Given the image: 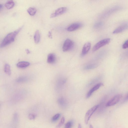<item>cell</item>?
Listing matches in <instances>:
<instances>
[{"label":"cell","instance_id":"19","mask_svg":"<svg viewBox=\"0 0 128 128\" xmlns=\"http://www.w3.org/2000/svg\"><path fill=\"white\" fill-rule=\"evenodd\" d=\"M27 12L31 16H33L35 15L37 10L35 8L30 7L27 10Z\"/></svg>","mask_w":128,"mask_h":128},{"label":"cell","instance_id":"3","mask_svg":"<svg viewBox=\"0 0 128 128\" xmlns=\"http://www.w3.org/2000/svg\"><path fill=\"white\" fill-rule=\"evenodd\" d=\"M110 38H107L99 41L93 47V51H96L100 48L108 44L110 42Z\"/></svg>","mask_w":128,"mask_h":128},{"label":"cell","instance_id":"10","mask_svg":"<svg viewBox=\"0 0 128 128\" xmlns=\"http://www.w3.org/2000/svg\"><path fill=\"white\" fill-rule=\"evenodd\" d=\"M128 28L127 24H123L116 28L113 32V34H115L122 33L127 29Z\"/></svg>","mask_w":128,"mask_h":128},{"label":"cell","instance_id":"30","mask_svg":"<svg viewBox=\"0 0 128 128\" xmlns=\"http://www.w3.org/2000/svg\"><path fill=\"white\" fill-rule=\"evenodd\" d=\"M90 128H93L92 126L91 125H90Z\"/></svg>","mask_w":128,"mask_h":128},{"label":"cell","instance_id":"20","mask_svg":"<svg viewBox=\"0 0 128 128\" xmlns=\"http://www.w3.org/2000/svg\"><path fill=\"white\" fill-rule=\"evenodd\" d=\"M74 124V121L73 120H70L68 122L65 124V128H71Z\"/></svg>","mask_w":128,"mask_h":128},{"label":"cell","instance_id":"11","mask_svg":"<svg viewBox=\"0 0 128 128\" xmlns=\"http://www.w3.org/2000/svg\"><path fill=\"white\" fill-rule=\"evenodd\" d=\"M119 9L120 8L118 7L112 8L104 13L102 16L103 17H106L108 16L113 13L118 11Z\"/></svg>","mask_w":128,"mask_h":128},{"label":"cell","instance_id":"23","mask_svg":"<svg viewBox=\"0 0 128 128\" xmlns=\"http://www.w3.org/2000/svg\"><path fill=\"white\" fill-rule=\"evenodd\" d=\"M103 23L102 22H99L95 23L94 25V27L95 28H100L103 25Z\"/></svg>","mask_w":128,"mask_h":128},{"label":"cell","instance_id":"16","mask_svg":"<svg viewBox=\"0 0 128 128\" xmlns=\"http://www.w3.org/2000/svg\"><path fill=\"white\" fill-rule=\"evenodd\" d=\"M15 5V3L13 0H9L5 3V7L8 9L12 8Z\"/></svg>","mask_w":128,"mask_h":128},{"label":"cell","instance_id":"4","mask_svg":"<svg viewBox=\"0 0 128 128\" xmlns=\"http://www.w3.org/2000/svg\"><path fill=\"white\" fill-rule=\"evenodd\" d=\"M74 46L73 42L71 40L67 39L65 41L63 47L64 52H67L72 49Z\"/></svg>","mask_w":128,"mask_h":128},{"label":"cell","instance_id":"22","mask_svg":"<svg viewBox=\"0 0 128 128\" xmlns=\"http://www.w3.org/2000/svg\"><path fill=\"white\" fill-rule=\"evenodd\" d=\"M27 80V78L26 77H22L18 78L17 80V82L19 83L24 82Z\"/></svg>","mask_w":128,"mask_h":128},{"label":"cell","instance_id":"18","mask_svg":"<svg viewBox=\"0 0 128 128\" xmlns=\"http://www.w3.org/2000/svg\"><path fill=\"white\" fill-rule=\"evenodd\" d=\"M98 65L97 64L94 63L88 64L85 66L84 69L85 70H89L93 69L97 67Z\"/></svg>","mask_w":128,"mask_h":128},{"label":"cell","instance_id":"15","mask_svg":"<svg viewBox=\"0 0 128 128\" xmlns=\"http://www.w3.org/2000/svg\"><path fill=\"white\" fill-rule=\"evenodd\" d=\"M5 72L8 75L10 76L11 74V71L10 65L8 64H5L4 67Z\"/></svg>","mask_w":128,"mask_h":128},{"label":"cell","instance_id":"8","mask_svg":"<svg viewBox=\"0 0 128 128\" xmlns=\"http://www.w3.org/2000/svg\"><path fill=\"white\" fill-rule=\"evenodd\" d=\"M103 84L101 83H100L96 85L94 87L92 88L88 92L86 96L87 98H89L93 93L100 88L103 86Z\"/></svg>","mask_w":128,"mask_h":128},{"label":"cell","instance_id":"26","mask_svg":"<svg viewBox=\"0 0 128 128\" xmlns=\"http://www.w3.org/2000/svg\"><path fill=\"white\" fill-rule=\"evenodd\" d=\"M17 114L16 113L14 115V120L15 122L16 123L18 122V116Z\"/></svg>","mask_w":128,"mask_h":128},{"label":"cell","instance_id":"14","mask_svg":"<svg viewBox=\"0 0 128 128\" xmlns=\"http://www.w3.org/2000/svg\"><path fill=\"white\" fill-rule=\"evenodd\" d=\"M30 63L29 62L22 61L19 62L17 64V67L19 68H26L29 66Z\"/></svg>","mask_w":128,"mask_h":128},{"label":"cell","instance_id":"9","mask_svg":"<svg viewBox=\"0 0 128 128\" xmlns=\"http://www.w3.org/2000/svg\"><path fill=\"white\" fill-rule=\"evenodd\" d=\"M91 47L90 42H88L84 45L82 51L81 56H84L86 55L90 50Z\"/></svg>","mask_w":128,"mask_h":128},{"label":"cell","instance_id":"24","mask_svg":"<svg viewBox=\"0 0 128 128\" xmlns=\"http://www.w3.org/2000/svg\"><path fill=\"white\" fill-rule=\"evenodd\" d=\"M65 121V118L64 117H63L58 124L57 125V128H60L61 127L64 123Z\"/></svg>","mask_w":128,"mask_h":128},{"label":"cell","instance_id":"5","mask_svg":"<svg viewBox=\"0 0 128 128\" xmlns=\"http://www.w3.org/2000/svg\"><path fill=\"white\" fill-rule=\"evenodd\" d=\"M122 97V95L120 94L116 95L113 97L107 103L106 106L109 107L116 105Z\"/></svg>","mask_w":128,"mask_h":128},{"label":"cell","instance_id":"25","mask_svg":"<svg viewBox=\"0 0 128 128\" xmlns=\"http://www.w3.org/2000/svg\"><path fill=\"white\" fill-rule=\"evenodd\" d=\"M36 116L35 115L31 113L28 115V118L30 120H34L36 118Z\"/></svg>","mask_w":128,"mask_h":128},{"label":"cell","instance_id":"28","mask_svg":"<svg viewBox=\"0 0 128 128\" xmlns=\"http://www.w3.org/2000/svg\"><path fill=\"white\" fill-rule=\"evenodd\" d=\"M3 6L1 4H0V10H1L3 8Z\"/></svg>","mask_w":128,"mask_h":128},{"label":"cell","instance_id":"17","mask_svg":"<svg viewBox=\"0 0 128 128\" xmlns=\"http://www.w3.org/2000/svg\"><path fill=\"white\" fill-rule=\"evenodd\" d=\"M40 39V34L39 30H37L35 32L34 36V39L35 43L37 44L39 43Z\"/></svg>","mask_w":128,"mask_h":128},{"label":"cell","instance_id":"29","mask_svg":"<svg viewBox=\"0 0 128 128\" xmlns=\"http://www.w3.org/2000/svg\"><path fill=\"white\" fill-rule=\"evenodd\" d=\"M79 128H81V126L80 124H79L78 125V127Z\"/></svg>","mask_w":128,"mask_h":128},{"label":"cell","instance_id":"12","mask_svg":"<svg viewBox=\"0 0 128 128\" xmlns=\"http://www.w3.org/2000/svg\"><path fill=\"white\" fill-rule=\"evenodd\" d=\"M56 56L53 53L50 54L48 56L47 61L49 64H53L55 61Z\"/></svg>","mask_w":128,"mask_h":128},{"label":"cell","instance_id":"2","mask_svg":"<svg viewBox=\"0 0 128 128\" xmlns=\"http://www.w3.org/2000/svg\"><path fill=\"white\" fill-rule=\"evenodd\" d=\"M99 106V105H96L90 109L86 112L85 117V122L87 124L92 116Z\"/></svg>","mask_w":128,"mask_h":128},{"label":"cell","instance_id":"13","mask_svg":"<svg viewBox=\"0 0 128 128\" xmlns=\"http://www.w3.org/2000/svg\"><path fill=\"white\" fill-rule=\"evenodd\" d=\"M58 102L59 105L63 108H65L67 105V102L66 100L63 97L59 98Z\"/></svg>","mask_w":128,"mask_h":128},{"label":"cell","instance_id":"1","mask_svg":"<svg viewBox=\"0 0 128 128\" xmlns=\"http://www.w3.org/2000/svg\"><path fill=\"white\" fill-rule=\"evenodd\" d=\"M22 28V27H21L15 31L8 34L0 45V48H4L14 42L16 36L20 31Z\"/></svg>","mask_w":128,"mask_h":128},{"label":"cell","instance_id":"7","mask_svg":"<svg viewBox=\"0 0 128 128\" xmlns=\"http://www.w3.org/2000/svg\"><path fill=\"white\" fill-rule=\"evenodd\" d=\"M83 25L80 23H75L71 25L67 28V30L69 32L75 31L82 27Z\"/></svg>","mask_w":128,"mask_h":128},{"label":"cell","instance_id":"21","mask_svg":"<svg viewBox=\"0 0 128 128\" xmlns=\"http://www.w3.org/2000/svg\"><path fill=\"white\" fill-rule=\"evenodd\" d=\"M61 116V114L60 113L56 114L52 118L51 120L53 122H55L59 119Z\"/></svg>","mask_w":128,"mask_h":128},{"label":"cell","instance_id":"6","mask_svg":"<svg viewBox=\"0 0 128 128\" xmlns=\"http://www.w3.org/2000/svg\"><path fill=\"white\" fill-rule=\"evenodd\" d=\"M67 8L63 7L57 9L55 12L51 14L50 16L51 18H54L62 14L67 11Z\"/></svg>","mask_w":128,"mask_h":128},{"label":"cell","instance_id":"27","mask_svg":"<svg viewBox=\"0 0 128 128\" xmlns=\"http://www.w3.org/2000/svg\"><path fill=\"white\" fill-rule=\"evenodd\" d=\"M128 47V40H127L125 41L122 47L124 49L127 48Z\"/></svg>","mask_w":128,"mask_h":128}]
</instances>
